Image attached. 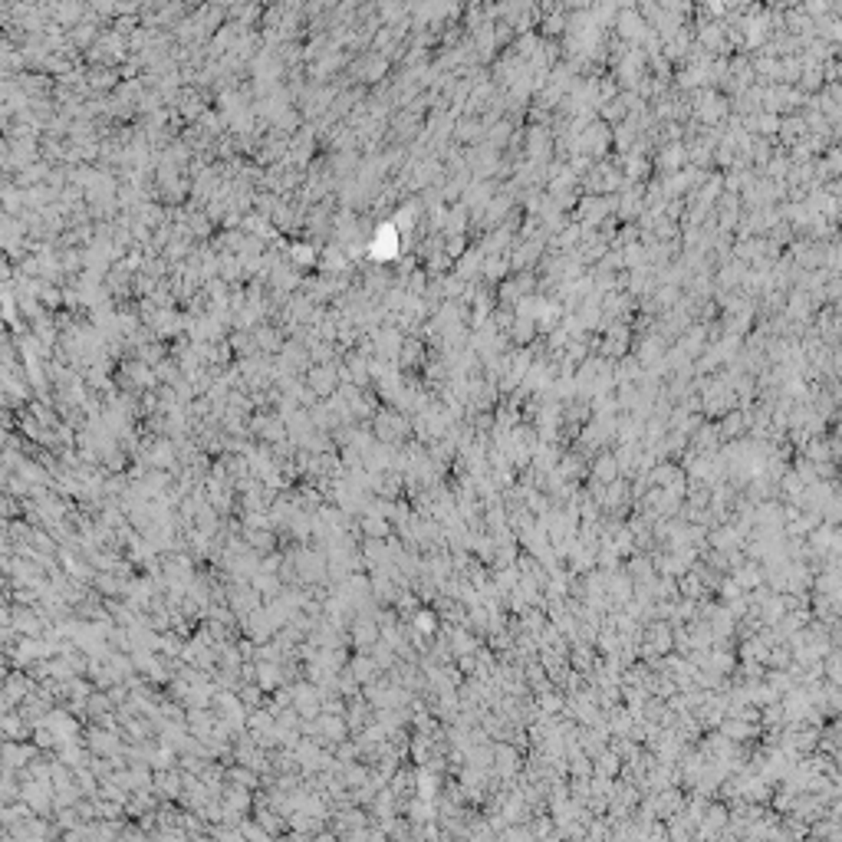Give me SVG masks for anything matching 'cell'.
Segmentation results:
<instances>
[{"label": "cell", "mask_w": 842, "mask_h": 842, "mask_svg": "<svg viewBox=\"0 0 842 842\" xmlns=\"http://www.w3.org/2000/svg\"><path fill=\"white\" fill-rule=\"evenodd\" d=\"M612 471H615V458H602V461H599V474H602V477H612Z\"/></svg>", "instance_id": "cell-5"}, {"label": "cell", "mask_w": 842, "mask_h": 842, "mask_svg": "<svg viewBox=\"0 0 842 842\" xmlns=\"http://www.w3.org/2000/svg\"><path fill=\"white\" fill-rule=\"evenodd\" d=\"M747 425H750V415L737 409V411H727V415H724V421H721V428H717V431H721L724 438H734V434H744V431H747Z\"/></svg>", "instance_id": "cell-3"}, {"label": "cell", "mask_w": 842, "mask_h": 842, "mask_svg": "<svg viewBox=\"0 0 842 842\" xmlns=\"http://www.w3.org/2000/svg\"><path fill=\"white\" fill-rule=\"evenodd\" d=\"M484 122H481V115H464V119L454 122V135H458V142L471 145V142H484Z\"/></svg>", "instance_id": "cell-2"}, {"label": "cell", "mask_w": 842, "mask_h": 842, "mask_svg": "<svg viewBox=\"0 0 842 842\" xmlns=\"http://www.w3.org/2000/svg\"><path fill=\"white\" fill-rule=\"evenodd\" d=\"M619 36L622 40H632V46H638V40L642 36H648V24L642 20V14L638 10H622L619 14Z\"/></svg>", "instance_id": "cell-1"}, {"label": "cell", "mask_w": 842, "mask_h": 842, "mask_svg": "<svg viewBox=\"0 0 842 842\" xmlns=\"http://www.w3.org/2000/svg\"><path fill=\"white\" fill-rule=\"evenodd\" d=\"M415 362H425V346L418 339H409V346H405V366H415Z\"/></svg>", "instance_id": "cell-4"}]
</instances>
